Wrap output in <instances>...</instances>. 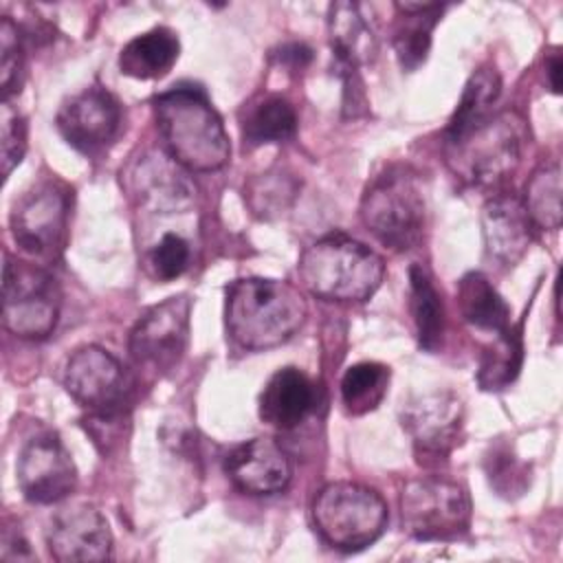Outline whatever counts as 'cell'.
I'll return each instance as SVG.
<instances>
[{
	"label": "cell",
	"instance_id": "1",
	"mask_svg": "<svg viewBox=\"0 0 563 563\" xmlns=\"http://www.w3.org/2000/svg\"><path fill=\"white\" fill-rule=\"evenodd\" d=\"M154 117L167 152L189 172H216L231 158L222 117L207 92L178 84L154 97Z\"/></svg>",
	"mask_w": 563,
	"mask_h": 563
},
{
	"label": "cell",
	"instance_id": "2",
	"mask_svg": "<svg viewBox=\"0 0 563 563\" xmlns=\"http://www.w3.org/2000/svg\"><path fill=\"white\" fill-rule=\"evenodd\" d=\"M306 314L303 295L284 279L242 277L227 286V332L244 350L286 343L303 325Z\"/></svg>",
	"mask_w": 563,
	"mask_h": 563
},
{
	"label": "cell",
	"instance_id": "3",
	"mask_svg": "<svg viewBox=\"0 0 563 563\" xmlns=\"http://www.w3.org/2000/svg\"><path fill=\"white\" fill-rule=\"evenodd\" d=\"M306 290L325 301H365L385 275L383 257L356 238L332 231L314 240L299 257Z\"/></svg>",
	"mask_w": 563,
	"mask_h": 563
},
{
	"label": "cell",
	"instance_id": "4",
	"mask_svg": "<svg viewBox=\"0 0 563 563\" xmlns=\"http://www.w3.org/2000/svg\"><path fill=\"white\" fill-rule=\"evenodd\" d=\"M361 220L391 251L418 246L427 227V202L418 176L402 165H389L374 176L361 198Z\"/></svg>",
	"mask_w": 563,
	"mask_h": 563
},
{
	"label": "cell",
	"instance_id": "5",
	"mask_svg": "<svg viewBox=\"0 0 563 563\" xmlns=\"http://www.w3.org/2000/svg\"><path fill=\"white\" fill-rule=\"evenodd\" d=\"M526 125L515 112L488 114L460 141L446 145L451 169L471 185L490 187L506 180L519 165Z\"/></svg>",
	"mask_w": 563,
	"mask_h": 563
},
{
	"label": "cell",
	"instance_id": "6",
	"mask_svg": "<svg viewBox=\"0 0 563 563\" xmlns=\"http://www.w3.org/2000/svg\"><path fill=\"white\" fill-rule=\"evenodd\" d=\"M385 499L356 482H330L312 501V521L325 543L343 552L372 545L387 526Z\"/></svg>",
	"mask_w": 563,
	"mask_h": 563
},
{
	"label": "cell",
	"instance_id": "7",
	"mask_svg": "<svg viewBox=\"0 0 563 563\" xmlns=\"http://www.w3.org/2000/svg\"><path fill=\"white\" fill-rule=\"evenodd\" d=\"M62 292L37 264L7 255L2 268V323L20 339H46L59 319Z\"/></svg>",
	"mask_w": 563,
	"mask_h": 563
},
{
	"label": "cell",
	"instance_id": "8",
	"mask_svg": "<svg viewBox=\"0 0 563 563\" xmlns=\"http://www.w3.org/2000/svg\"><path fill=\"white\" fill-rule=\"evenodd\" d=\"M400 519L418 541H453L468 530L471 499L457 482L422 475L402 486Z\"/></svg>",
	"mask_w": 563,
	"mask_h": 563
},
{
	"label": "cell",
	"instance_id": "9",
	"mask_svg": "<svg viewBox=\"0 0 563 563\" xmlns=\"http://www.w3.org/2000/svg\"><path fill=\"white\" fill-rule=\"evenodd\" d=\"M73 189L59 178L37 183L11 211V233L15 244L33 257H57L68 238Z\"/></svg>",
	"mask_w": 563,
	"mask_h": 563
},
{
	"label": "cell",
	"instance_id": "10",
	"mask_svg": "<svg viewBox=\"0 0 563 563\" xmlns=\"http://www.w3.org/2000/svg\"><path fill=\"white\" fill-rule=\"evenodd\" d=\"M121 187L128 198L150 213H183L194 205L196 187L187 169L156 147L132 156L121 169Z\"/></svg>",
	"mask_w": 563,
	"mask_h": 563
},
{
	"label": "cell",
	"instance_id": "11",
	"mask_svg": "<svg viewBox=\"0 0 563 563\" xmlns=\"http://www.w3.org/2000/svg\"><path fill=\"white\" fill-rule=\"evenodd\" d=\"M191 299L174 295L147 308L130 330L128 352L136 367L154 374L174 369L189 343Z\"/></svg>",
	"mask_w": 563,
	"mask_h": 563
},
{
	"label": "cell",
	"instance_id": "12",
	"mask_svg": "<svg viewBox=\"0 0 563 563\" xmlns=\"http://www.w3.org/2000/svg\"><path fill=\"white\" fill-rule=\"evenodd\" d=\"M66 391L88 411H125L130 378L117 356L99 345L75 350L64 367Z\"/></svg>",
	"mask_w": 563,
	"mask_h": 563
},
{
	"label": "cell",
	"instance_id": "13",
	"mask_svg": "<svg viewBox=\"0 0 563 563\" xmlns=\"http://www.w3.org/2000/svg\"><path fill=\"white\" fill-rule=\"evenodd\" d=\"M418 460H446L462 442L464 405L451 391H429L411 398L400 413Z\"/></svg>",
	"mask_w": 563,
	"mask_h": 563
},
{
	"label": "cell",
	"instance_id": "14",
	"mask_svg": "<svg viewBox=\"0 0 563 563\" xmlns=\"http://www.w3.org/2000/svg\"><path fill=\"white\" fill-rule=\"evenodd\" d=\"M121 119L119 99L110 90L92 86L64 101L55 125L64 141L77 152L99 154L119 136Z\"/></svg>",
	"mask_w": 563,
	"mask_h": 563
},
{
	"label": "cell",
	"instance_id": "15",
	"mask_svg": "<svg viewBox=\"0 0 563 563\" xmlns=\"http://www.w3.org/2000/svg\"><path fill=\"white\" fill-rule=\"evenodd\" d=\"M15 479L29 501L57 504L75 490L77 468L62 440L53 433H44L22 446Z\"/></svg>",
	"mask_w": 563,
	"mask_h": 563
},
{
	"label": "cell",
	"instance_id": "16",
	"mask_svg": "<svg viewBox=\"0 0 563 563\" xmlns=\"http://www.w3.org/2000/svg\"><path fill=\"white\" fill-rule=\"evenodd\" d=\"M46 545L55 561H106L112 554V532L106 517L90 504L62 508L46 530Z\"/></svg>",
	"mask_w": 563,
	"mask_h": 563
},
{
	"label": "cell",
	"instance_id": "17",
	"mask_svg": "<svg viewBox=\"0 0 563 563\" xmlns=\"http://www.w3.org/2000/svg\"><path fill=\"white\" fill-rule=\"evenodd\" d=\"M224 473L242 493L275 495L290 484L292 466L286 451L273 438L260 435L235 444L227 453Z\"/></svg>",
	"mask_w": 563,
	"mask_h": 563
},
{
	"label": "cell",
	"instance_id": "18",
	"mask_svg": "<svg viewBox=\"0 0 563 563\" xmlns=\"http://www.w3.org/2000/svg\"><path fill=\"white\" fill-rule=\"evenodd\" d=\"M532 220L517 194H497L482 207L486 255L501 266H515L532 242Z\"/></svg>",
	"mask_w": 563,
	"mask_h": 563
},
{
	"label": "cell",
	"instance_id": "19",
	"mask_svg": "<svg viewBox=\"0 0 563 563\" xmlns=\"http://www.w3.org/2000/svg\"><path fill=\"white\" fill-rule=\"evenodd\" d=\"M312 378L299 367L277 369L260 394V418L282 431L299 427L317 407Z\"/></svg>",
	"mask_w": 563,
	"mask_h": 563
},
{
	"label": "cell",
	"instance_id": "20",
	"mask_svg": "<svg viewBox=\"0 0 563 563\" xmlns=\"http://www.w3.org/2000/svg\"><path fill=\"white\" fill-rule=\"evenodd\" d=\"M328 33L336 68H361L376 57L378 42L363 4L332 2L328 7Z\"/></svg>",
	"mask_w": 563,
	"mask_h": 563
},
{
	"label": "cell",
	"instance_id": "21",
	"mask_svg": "<svg viewBox=\"0 0 563 563\" xmlns=\"http://www.w3.org/2000/svg\"><path fill=\"white\" fill-rule=\"evenodd\" d=\"M398 24L394 29V51L402 70L411 73L424 64L431 48V33L446 4L440 2H396Z\"/></svg>",
	"mask_w": 563,
	"mask_h": 563
},
{
	"label": "cell",
	"instance_id": "22",
	"mask_svg": "<svg viewBox=\"0 0 563 563\" xmlns=\"http://www.w3.org/2000/svg\"><path fill=\"white\" fill-rule=\"evenodd\" d=\"M180 55L178 35L156 26L132 37L119 53V70L134 79H158L172 70Z\"/></svg>",
	"mask_w": 563,
	"mask_h": 563
},
{
	"label": "cell",
	"instance_id": "23",
	"mask_svg": "<svg viewBox=\"0 0 563 563\" xmlns=\"http://www.w3.org/2000/svg\"><path fill=\"white\" fill-rule=\"evenodd\" d=\"M460 314L466 323L486 332H504L510 325V308L486 275L473 271L457 282Z\"/></svg>",
	"mask_w": 563,
	"mask_h": 563
},
{
	"label": "cell",
	"instance_id": "24",
	"mask_svg": "<svg viewBox=\"0 0 563 563\" xmlns=\"http://www.w3.org/2000/svg\"><path fill=\"white\" fill-rule=\"evenodd\" d=\"M242 139L249 147L282 143L297 132V112L282 95H264L249 103L242 114Z\"/></svg>",
	"mask_w": 563,
	"mask_h": 563
},
{
	"label": "cell",
	"instance_id": "25",
	"mask_svg": "<svg viewBox=\"0 0 563 563\" xmlns=\"http://www.w3.org/2000/svg\"><path fill=\"white\" fill-rule=\"evenodd\" d=\"M409 310L418 345L424 352H438L444 339V303L429 271L420 264L409 268Z\"/></svg>",
	"mask_w": 563,
	"mask_h": 563
},
{
	"label": "cell",
	"instance_id": "26",
	"mask_svg": "<svg viewBox=\"0 0 563 563\" xmlns=\"http://www.w3.org/2000/svg\"><path fill=\"white\" fill-rule=\"evenodd\" d=\"M501 92V77L493 66H482L477 68L457 101L455 112L451 114L446 128H444V139L446 145L460 141L471 128H475L479 121H484L490 114L493 103L497 101Z\"/></svg>",
	"mask_w": 563,
	"mask_h": 563
},
{
	"label": "cell",
	"instance_id": "27",
	"mask_svg": "<svg viewBox=\"0 0 563 563\" xmlns=\"http://www.w3.org/2000/svg\"><path fill=\"white\" fill-rule=\"evenodd\" d=\"M523 343L519 325H508L504 332L495 334V341L484 347L479 356L477 383L486 391H499L508 387L521 369Z\"/></svg>",
	"mask_w": 563,
	"mask_h": 563
},
{
	"label": "cell",
	"instance_id": "28",
	"mask_svg": "<svg viewBox=\"0 0 563 563\" xmlns=\"http://www.w3.org/2000/svg\"><path fill=\"white\" fill-rule=\"evenodd\" d=\"M561 165L559 161H550L537 167L526 183L523 207L537 229L556 231L563 222V207H561Z\"/></svg>",
	"mask_w": 563,
	"mask_h": 563
},
{
	"label": "cell",
	"instance_id": "29",
	"mask_svg": "<svg viewBox=\"0 0 563 563\" xmlns=\"http://www.w3.org/2000/svg\"><path fill=\"white\" fill-rule=\"evenodd\" d=\"M389 367L376 361H361L345 369L341 378V400L352 416L374 411L389 389Z\"/></svg>",
	"mask_w": 563,
	"mask_h": 563
},
{
	"label": "cell",
	"instance_id": "30",
	"mask_svg": "<svg viewBox=\"0 0 563 563\" xmlns=\"http://www.w3.org/2000/svg\"><path fill=\"white\" fill-rule=\"evenodd\" d=\"M484 468H486L490 486L504 497L521 495L530 484L528 464H523L510 451L508 444L490 446L486 453V460H484Z\"/></svg>",
	"mask_w": 563,
	"mask_h": 563
},
{
	"label": "cell",
	"instance_id": "31",
	"mask_svg": "<svg viewBox=\"0 0 563 563\" xmlns=\"http://www.w3.org/2000/svg\"><path fill=\"white\" fill-rule=\"evenodd\" d=\"M191 249L189 242L178 233H165L150 251L147 266L150 273L161 282H172L189 268Z\"/></svg>",
	"mask_w": 563,
	"mask_h": 563
},
{
	"label": "cell",
	"instance_id": "32",
	"mask_svg": "<svg viewBox=\"0 0 563 563\" xmlns=\"http://www.w3.org/2000/svg\"><path fill=\"white\" fill-rule=\"evenodd\" d=\"M24 70V48L18 24L4 15L0 24V84L2 99H9L15 90H20Z\"/></svg>",
	"mask_w": 563,
	"mask_h": 563
},
{
	"label": "cell",
	"instance_id": "33",
	"mask_svg": "<svg viewBox=\"0 0 563 563\" xmlns=\"http://www.w3.org/2000/svg\"><path fill=\"white\" fill-rule=\"evenodd\" d=\"M0 147H2V176L9 178L11 172L22 163L26 152V121L13 108L9 99H2L0 117Z\"/></svg>",
	"mask_w": 563,
	"mask_h": 563
},
{
	"label": "cell",
	"instance_id": "34",
	"mask_svg": "<svg viewBox=\"0 0 563 563\" xmlns=\"http://www.w3.org/2000/svg\"><path fill=\"white\" fill-rule=\"evenodd\" d=\"M273 57L277 59L279 66L288 68V73H299L310 64L312 51L301 42H290V44L279 46V51L273 53Z\"/></svg>",
	"mask_w": 563,
	"mask_h": 563
},
{
	"label": "cell",
	"instance_id": "35",
	"mask_svg": "<svg viewBox=\"0 0 563 563\" xmlns=\"http://www.w3.org/2000/svg\"><path fill=\"white\" fill-rule=\"evenodd\" d=\"M4 561H31L33 552L29 548V541L20 534V530L11 532L9 528H4L2 532V554Z\"/></svg>",
	"mask_w": 563,
	"mask_h": 563
},
{
	"label": "cell",
	"instance_id": "36",
	"mask_svg": "<svg viewBox=\"0 0 563 563\" xmlns=\"http://www.w3.org/2000/svg\"><path fill=\"white\" fill-rule=\"evenodd\" d=\"M561 55L559 53H552V57L548 59L545 68H548V81H550V88L554 95L561 92Z\"/></svg>",
	"mask_w": 563,
	"mask_h": 563
}]
</instances>
